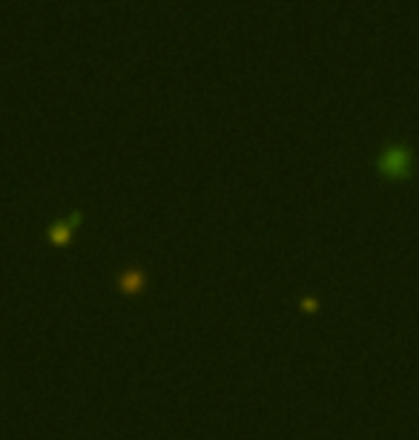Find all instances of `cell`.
<instances>
[{"label": "cell", "mask_w": 419, "mask_h": 440, "mask_svg": "<svg viewBox=\"0 0 419 440\" xmlns=\"http://www.w3.org/2000/svg\"><path fill=\"white\" fill-rule=\"evenodd\" d=\"M78 222H81V213L69 216L66 222L52 225V227H49V239H52L55 245H66V242H69V236H72V231H75V225H78Z\"/></svg>", "instance_id": "1"}]
</instances>
